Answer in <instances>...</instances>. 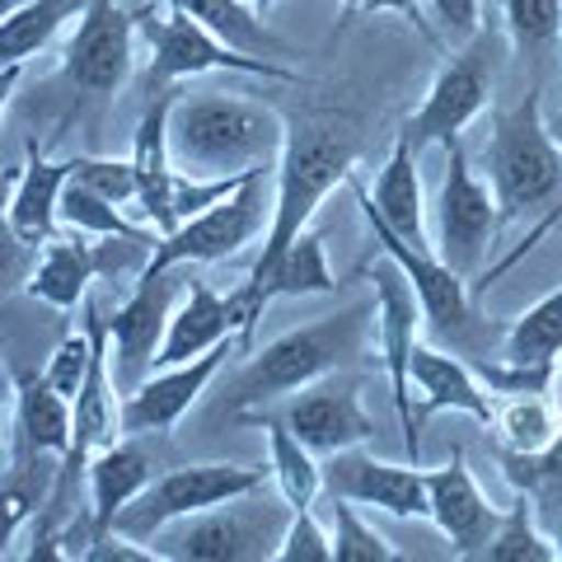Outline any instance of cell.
I'll return each instance as SVG.
<instances>
[{
    "label": "cell",
    "instance_id": "6da1fadb",
    "mask_svg": "<svg viewBox=\"0 0 562 562\" xmlns=\"http://www.w3.org/2000/svg\"><path fill=\"white\" fill-rule=\"evenodd\" d=\"M371 347H375V305H347L305 328L281 333V338L258 347L249 361L225 375L221 394L211 398V422H235L239 413L286 398L314 380L342 371L347 361H357Z\"/></svg>",
    "mask_w": 562,
    "mask_h": 562
},
{
    "label": "cell",
    "instance_id": "7a4b0ae2",
    "mask_svg": "<svg viewBox=\"0 0 562 562\" xmlns=\"http://www.w3.org/2000/svg\"><path fill=\"white\" fill-rule=\"evenodd\" d=\"M291 127L277 109L244 94H173L169 155L188 179H231V173L277 169Z\"/></svg>",
    "mask_w": 562,
    "mask_h": 562
},
{
    "label": "cell",
    "instance_id": "3957f363",
    "mask_svg": "<svg viewBox=\"0 0 562 562\" xmlns=\"http://www.w3.org/2000/svg\"><path fill=\"white\" fill-rule=\"evenodd\" d=\"M351 169H357V150H351V140L328 132V127H295L286 136V150H281L277 160V188H272V216H268V231H262V254L254 262V272L244 286H235L244 314H249V324L262 319V286H268L272 268L281 262V254L291 249L295 239L310 231L314 211L319 202L328 198L333 188H342L351 179Z\"/></svg>",
    "mask_w": 562,
    "mask_h": 562
},
{
    "label": "cell",
    "instance_id": "277c9868",
    "mask_svg": "<svg viewBox=\"0 0 562 562\" xmlns=\"http://www.w3.org/2000/svg\"><path fill=\"white\" fill-rule=\"evenodd\" d=\"M483 165L502 221L530 216L535 206L553 202L562 192V146L539 113V94H525L512 109L492 113V140Z\"/></svg>",
    "mask_w": 562,
    "mask_h": 562
},
{
    "label": "cell",
    "instance_id": "5b68a950",
    "mask_svg": "<svg viewBox=\"0 0 562 562\" xmlns=\"http://www.w3.org/2000/svg\"><path fill=\"white\" fill-rule=\"evenodd\" d=\"M258 492L262 487L211 506V512L169 520L150 543L160 549L165 562H268L281 549L291 506L258 497Z\"/></svg>",
    "mask_w": 562,
    "mask_h": 562
},
{
    "label": "cell",
    "instance_id": "8992f818",
    "mask_svg": "<svg viewBox=\"0 0 562 562\" xmlns=\"http://www.w3.org/2000/svg\"><path fill=\"white\" fill-rule=\"evenodd\" d=\"M136 14V38L146 43L150 66H146V85L155 94H165L169 85L192 80V76H211V70H235V76H258V80H277V85H295L301 76L286 66H277L272 57H254L231 43H221L211 29H202L192 14L183 10H132Z\"/></svg>",
    "mask_w": 562,
    "mask_h": 562
},
{
    "label": "cell",
    "instance_id": "52a82bcc",
    "mask_svg": "<svg viewBox=\"0 0 562 562\" xmlns=\"http://www.w3.org/2000/svg\"><path fill=\"white\" fill-rule=\"evenodd\" d=\"M268 473L272 469H262V464H183V469L155 473V479L122 506L113 530L150 543L169 520H183V516L211 512V506H221V502H235L244 492L262 487Z\"/></svg>",
    "mask_w": 562,
    "mask_h": 562
},
{
    "label": "cell",
    "instance_id": "ba28073f",
    "mask_svg": "<svg viewBox=\"0 0 562 562\" xmlns=\"http://www.w3.org/2000/svg\"><path fill=\"white\" fill-rule=\"evenodd\" d=\"M272 216V192H268V169L249 173L231 198H221L216 206L198 211L192 221H183L173 235L155 244V254L146 262V272H165V268H188V262H221L235 258L244 244H254L268 231Z\"/></svg>",
    "mask_w": 562,
    "mask_h": 562
},
{
    "label": "cell",
    "instance_id": "9c48e42d",
    "mask_svg": "<svg viewBox=\"0 0 562 562\" xmlns=\"http://www.w3.org/2000/svg\"><path fill=\"white\" fill-rule=\"evenodd\" d=\"M502 211L492 198V183L479 179V169L469 165L460 140H446V183L436 198V258L454 268L464 281L483 268V258L497 239Z\"/></svg>",
    "mask_w": 562,
    "mask_h": 562
},
{
    "label": "cell",
    "instance_id": "30bf717a",
    "mask_svg": "<svg viewBox=\"0 0 562 562\" xmlns=\"http://www.w3.org/2000/svg\"><path fill=\"white\" fill-rule=\"evenodd\" d=\"M375 333H380V357L390 371V390H394V413L403 427V454L417 464L422 460V417L413 413V347H417V324H422V305L413 281L403 277L398 262L384 254L375 262Z\"/></svg>",
    "mask_w": 562,
    "mask_h": 562
},
{
    "label": "cell",
    "instance_id": "8fae6325",
    "mask_svg": "<svg viewBox=\"0 0 562 562\" xmlns=\"http://www.w3.org/2000/svg\"><path fill=\"white\" fill-rule=\"evenodd\" d=\"M173 272L179 268L140 272L132 295L113 310V319H109V366H113L117 394H132L136 384L155 371V357H160L169 314H173V305L183 301V286H188V277L179 281Z\"/></svg>",
    "mask_w": 562,
    "mask_h": 562
},
{
    "label": "cell",
    "instance_id": "7c38bea8",
    "mask_svg": "<svg viewBox=\"0 0 562 562\" xmlns=\"http://www.w3.org/2000/svg\"><path fill=\"white\" fill-rule=\"evenodd\" d=\"M136 61V14L117 0H85L80 24L61 52V80L70 90L103 99L117 94Z\"/></svg>",
    "mask_w": 562,
    "mask_h": 562
},
{
    "label": "cell",
    "instance_id": "4fadbf2b",
    "mask_svg": "<svg viewBox=\"0 0 562 562\" xmlns=\"http://www.w3.org/2000/svg\"><path fill=\"white\" fill-rule=\"evenodd\" d=\"M324 492L371 512L398 516V520H431V497H427V469L422 464H390L375 460L366 446H347L324 454Z\"/></svg>",
    "mask_w": 562,
    "mask_h": 562
},
{
    "label": "cell",
    "instance_id": "5bb4252c",
    "mask_svg": "<svg viewBox=\"0 0 562 562\" xmlns=\"http://www.w3.org/2000/svg\"><path fill=\"white\" fill-rule=\"evenodd\" d=\"M277 417L281 427H291V436L301 446H310L314 454H333V450H347V446H366L375 436V422L361 403V380L351 375H324L305 384V390L286 394V408L268 413Z\"/></svg>",
    "mask_w": 562,
    "mask_h": 562
},
{
    "label": "cell",
    "instance_id": "9a60e30c",
    "mask_svg": "<svg viewBox=\"0 0 562 562\" xmlns=\"http://www.w3.org/2000/svg\"><path fill=\"white\" fill-rule=\"evenodd\" d=\"M487 103H492V70L483 52H460L454 61L436 70L422 109L403 122L398 136L413 146V155H422L427 146H446V140H460L469 122L487 113Z\"/></svg>",
    "mask_w": 562,
    "mask_h": 562
},
{
    "label": "cell",
    "instance_id": "2e32d148",
    "mask_svg": "<svg viewBox=\"0 0 562 562\" xmlns=\"http://www.w3.org/2000/svg\"><path fill=\"white\" fill-rule=\"evenodd\" d=\"M361 206V216H366V225H371V235H375V244L384 254H390L398 268H403V277L413 281V291H417V305H422V319L431 324V333H441V338H464V333L473 328V310H469V281L454 272V268H446L441 258H436V249H417V244H408V239H398L390 225H384L380 216L366 202H357Z\"/></svg>",
    "mask_w": 562,
    "mask_h": 562
},
{
    "label": "cell",
    "instance_id": "e0dca14e",
    "mask_svg": "<svg viewBox=\"0 0 562 562\" xmlns=\"http://www.w3.org/2000/svg\"><path fill=\"white\" fill-rule=\"evenodd\" d=\"M231 347L235 342H221V347H211L192 361L160 366V371H150L132 394H122V436H146V431H173L179 427L192 403H198L211 390V380L221 375V366L231 361Z\"/></svg>",
    "mask_w": 562,
    "mask_h": 562
},
{
    "label": "cell",
    "instance_id": "ac0fdd59",
    "mask_svg": "<svg viewBox=\"0 0 562 562\" xmlns=\"http://www.w3.org/2000/svg\"><path fill=\"white\" fill-rule=\"evenodd\" d=\"M249 333H254V324H249V314H244L235 291L221 295L211 281L188 277L183 301L173 305V314H169V328H165L160 357H155V371H160V366L192 361V357H202V351L221 347V342L249 338Z\"/></svg>",
    "mask_w": 562,
    "mask_h": 562
},
{
    "label": "cell",
    "instance_id": "d6986e66",
    "mask_svg": "<svg viewBox=\"0 0 562 562\" xmlns=\"http://www.w3.org/2000/svg\"><path fill=\"white\" fill-rule=\"evenodd\" d=\"M427 497H431V525L450 539L454 558H479V549L502 525V512L487 502V492L473 479L464 450H450L446 464L427 469Z\"/></svg>",
    "mask_w": 562,
    "mask_h": 562
},
{
    "label": "cell",
    "instance_id": "ffe728a7",
    "mask_svg": "<svg viewBox=\"0 0 562 562\" xmlns=\"http://www.w3.org/2000/svg\"><path fill=\"white\" fill-rule=\"evenodd\" d=\"M169 103L173 90H165L136 122V140H132V165H136V202L132 216L140 225H150L155 235H173L179 216H173V188H179V169L169 155Z\"/></svg>",
    "mask_w": 562,
    "mask_h": 562
},
{
    "label": "cell",
    "instance_id": "44dd1931",
    "mask_svg": "<svg viewBox=\"0 0 562 562\" xmlns=\"http://www.w3.org/2000/svg\"><path fill=\"white\" fill-rule=\"evenodd\" d=\"M347 188L357 192V202L371 206L398 239L417 244V249H431V235H427V198H422L417 155H413V146H408L403 136L394 140L390 160H384V169L375 173V188H366V183L357 179V169H351Z\"/></svg>",
    "mask_w": 562,
    "mask_h": 562
},
{
    "label": "cell",
    "instance_id": "7402d4cb",
    "mask_svg": "<svg viewBox=\"0 0 562 562\" xmlns=\"http://www.w3.org/2000/svg\"><path fill=\"white\" fill-rule=\"evenodd\" d=\"M413 394L422 403V413L450 408V413H469L483 427H492V417H497V394L479 380V371L422 338L413 347Z\"/></svg>",
    "mask_w": 562,
    "mask_h": 562
},
{
    "label": "cell",
    "instance_id": "603a6c76",
    "mask_svg": "<svg viewBox=\"0 0 562 562\" xmlns=\"http://www.w3.org/2000/svg\"><path fill=\"white\" fill-rule=\"evenodd\" d=\"M66 183H70V160H52L47 150L29 146V160L14 173V188H10V221L29 249H43L47 239L61 235L57 206Z\"/></svg>",
    "mask_w": 562,
    "mask_h": 562
},
{
    "label": "cell",
    "instance_id": "cb8c5ba5",
    "mask_svg": "<svg viewBox=\"0 0 562 562\" xmlns=\"http://www.w3.org/2000/svg\"><path fill=\"white\" fill-rule=\"evenodd\" d=\"M85 479H90V530L94 539L113 530V520L122 516V506H127L140 487H146L155 479V460L146 446L136 441H117L103 446L90 469H85Z\"/></svg>",
    "mask_w": 562,
    "mask_h": 562
},
{
    "label": "cell",
    "instance_id": "d4e9b609",
    "mask_svg": "<svg viewBox=\"0 0 562 562\" xmlns=\"http://www.w3.org/2000/svg\"><path fill=\"white\" fill-rule=\"evenodd\" d=\"M14 422H20V446L33 454H57L66 460L70 431H76V408L70 398L52 390V380L38 371H14Z\"/></svg>",
    "mask_w": 562,
    "mask_h": 562
},
{
    "label": "cell",
    "instance_id": "484cf974",
    "mask_svg": "<svg viewBox=\"0 0 562 562\" xmlns=\"http://www.w3.org/2000/svg\"><path fill=\"white\" fill-rule=\"evenodd\" d=\"M235 422H239V427H262V431H268L272 479H277L281 502H286L291 512H310V506L319 502V492H324V460H319V454L295 441L291 427H281V422L268 417V413L249 408V413H239Z\"/></svg>",
    "mask_w": 562,
    "mask_h": 562
},
{
    "label": "cell",
    "instance_id": "4316f807",
    "mask_svg": "<svg viewBox=\"0 0 562 562\" xmlns=\"http://www.w3.org/2000/svg\"><path fill=\"white\" fill-rule=\"evenodd\" d=\"M85 0H24L0 20V66H24L57 38L61 24L80 20Z\"/></svg>",
    "mask_w": 562,
    "mask_h": 562
},
{
    "label": "cell",
    "instance_id": "83f0119b",
    "mask_svg": "<svg viewBox=\"0 0 562 562\" xmlns=\"http://www.w3.org/2000/svg\"><path fill=\"white\" fill-rule=\"evenodd\" d=\"M165 5L192 14L202 29H211L221 43H231L254 57H286V43L272 38V29L258 20L249 0H165Z\"/></svg>",
    "mask_w": 562,
    "mask_h": 562
},
{
    "label": "cell",
    "instance_id": "f1b7e54d",
    "mask_svg": "<svg viewBox=\"0 0 562 562\" xmlns=\"http://www.w3.org/2000/svg\"><path fill=\"white\" fill-rule=\"evenodd\" d=\"M61 231L70 235H90V239H140V244H160V235L150 231V225H140L136 216H127L117 202L99 198V192H90L85 183L70 179L66 192H61Z\"/></svg>",
    "mask_w": 562,
    "mask_h": 562
},
{
    "label": "cell",
    "instance_id": "f546056e",
    "mask_svg": "<svg viewBox=\"0 0 562 562\" xmlns=\"http://www.w3.org/2000/svg\"><path fill=\"white\" fill-rule=\"evenodd\" d=\"M479 558L483 562H562L553 535L539 525V512L525 492H516L512 512H502V525L479 549Z\"/></svg>",
    "mask_w": 562,
    "mask_h": 562
},
{
    "label": "cell",
    "instance_id": "4dcf8cb0",
    "mask_svg": "<svg viewBox=\"0 0 562 562\" xmlns=\"http://www.w3.org/2000/svg\"><path fill=\"white\" fill-rule=\"evenodd\" d=\"M328 291H338V277H333L328 249H324L319 235L305 231L286 254H281L277 268H272L268 286H262V301L272 305V301H281V295H328Z\"/></svg>",
    "mask_w": 562,
    "mask_h": 562
},
{
    "label": "cell",
    "instance_id": "1f68e13d",
    "mask_svg": "<svg viewBox=\"0 0 562 562\" xmlns=\"http://www.w3.org/2000/svg\"><path fill=\"white\" fill-rule=\"evenodd\" d=\"M492 427H497V441L506 450H539L562 431V417H558V408L549 403L543 390H525V394L497 398Z\"/></svg>",
    "mask_w": 562,
    "mask_h": 562
},
{
    "label": "cell",
    "instance_id": "d6a6232c",
    "mask_svg": "<svg viewBox=\"0 0 562 562\" xmlns=\"http://www.w3.org/2000/svg\"><path fill=\"white\" fill-rule=\"evenodd\" d=\"M502 473L516 492L535 502V512L562 506V431L539 450H506L502 446Z\"/></svg>",
    "mask_w": 562,
    "mask_h": 562
},
{
    "label": "cell",
    "instance_id": "836d02e7",
    "mask_svg": "<svg viewBox=\"0 0 562 562\" xmlns=\"http://www.w3.org/2000/svg\"><path fill=\"white\" fill-rule=\"evenodd\" d=\"M43 454H33L24 450L20 454V464H14L10 473H0V553L14 543V535H20V525L38 512V502H43V487L47 479L33 464H38Z\"/></svg>",
    "mask_w": 562,
    "mask_h": 562
},
{
    "label": "cell",
    "instance_id": "e575fe53",
    "mask_svg": "<svg viewBox=\"0 0 562 562\" xmlns=\"http://www.w3.org/2000/svg\"><path fill=\"white\" fill-rule=\"evenodd\" d=\"M394 558L398 549L357 512V502L333 497V562H394Z\"/></svg>",
    "mask_w": 562,
    "mask_h": 562
},
{
    "label": "cell",
    "instance_id": "d590c367",
    "mask_svg": "<svg viewBox=\"0 0 562 562\" xmlns=\"http://www.w3.org/2000/svg\"><path fill=\"white\" fill-rule=\"evenodd\" d=\"M70 179L85 183L99 198H109L117 206L136 202V165L127 160H109V155H70Z\"/></svg>",
    "mask_w": 562,
    "mask_h": 562
},
{
    "label": "cell",
    "instance_id": "8d00e7d4",
    "mask_svg": "<svg viewBox=\"0 0 562 562\" xmlns=\"http://www.w3.org/2000/svg\"><path fill=\"white\" fill-rule=\"evenodd\" d=\"M506 29L520 52H539L562 38V0H506Z\"/></svg>",
    "mask_w": 562,
    "mask_h": 562
},
{
    "label": "cell",
    "instance_id": "74e56055",
    "mask_svg": "<svg viewBox=\"0 0 562 562\" xmlns=\"http://www.w3.org/2000/svg\"><path fill=\"white\" fill-rule=\"evenodd\" d=\"M90 361H94V338H90V328H76V333H66V338L57 342V351H52L43 375L52 380V390L76 403L85 375H90Z\"/></svg>",
    "mask_w": 562,
    "mask_h": 562
},
{
    "label": "cell",
    "instance_id": "f35d334b",
    "mask_svg": "<svg viewBox=\"0 0 562 562\" xmlns=\"http://www.w3.org/2000/svg\"><path fill=\"white\" fill-rule=\"evenodd\" d=\"M277 558L281 562H333V530H324L314 520V512H291Z\"/></svg>",
    "mask_w": 562,
    "mask_h": 562
},
{
    "label": "cell",
    "instance_id": "ab89813d",
    "mask_svg": "<svg viewBox=\"0 0 562 562\" xmlns=\"http://www.w3.org/2000/svg\"><path fill=\"white\" fill-rule=\"evenodd\" d=\"M10 188H14V173H0V272H10L29 249L10 221Z\"/></svg>",
    "mask_w": 562,
    "mask_h": 562
},
{
    "label": "cell",
    "instance_id": "60d3db41",
    "mask_svg": "<svg viewBox=\"0 0 562 562\" xmlns=\"http://www.w3.org/2000/svg\"><path fill=\"white\" fill-rule=\"evenodd\" d=\"M431 10L454 38H473L479 33V0H431Z\"/></svg>",
    "mask_w": 562,
    "mask_h": 562
},
{
    "label": "cell",
    "instance_id": "b9f144b4",
    "mask_svg": "<svg viewBox=\"0 0 562 562\" xmlns=\"http://www.w3.org/2000/svg\"><path fill=\"white\" fill-rule=\"evenodd\" d=\"M342 10L347 14H361V10H394V14H403V20H408L422 38L431 43V24L422 20V0H342Z\"/></svg>",
    "mask_w": 562,
    "mask_h": 562
},
{
    "label": "cell",
    "instance_id": "7bdbcfd3",
    "mask_svg": "<svg viewBox=\"0 0 562 562\" xmlns=\"http://www.w3.org/2000/svg\"><path fill=\"white\" fill-rule=\"evenodd\" d=\"M20 76H24V66H0V113H5V103L14 94V85H20Z\"/></svg>",
    "mask_w": 562,
    "mask_h": 562
},
{
    "label": "cell",
    "instance_id": "ee69618b",
    "mask_svg": "<svg viewBox=\"0 0 562 562\" xmlns=\"http://www.w3.org/2000/svg\"><path fill=\"white\" fill-rule=\"evenodd\" d=\"M553 543H558V558H562V506H558V530H553Z\"/></svg>",
    "mask_w": 562,
    "mask_h": 562
},
{
    "label": "cell",
    "instance_id": "f6af8a7d",
    "mask_svg": "<svg viewBox=\"0 0 562 562\" xmlns=\"http://www.w3.org/2000/svg\"><path fill=\"white\" fill-rule=\"evenodd\" d=\"M249 5H254V10H258V14H268V10H272V5H277V0H249Z\"/></svg>",
    "mask_w": 562,
    "mask_h": 562
},
{
    "label": "cell",
    "instance_id": "bcb514c9",
    "mask_svg": "<svg viewBox=\"0 0 562 562\" xmlns=\"http://www.w3.org/2000/svg\"><path fill=\"white\" fill-rule=\"evenodd\" d=\"M14 5H24V0H0V20H5V14H10Z\"/></svg>",
    "mask_w": 562,
    "mask_h": 562
},
{
    "label": "cell",
    "instance_id": "7dc6e473",
    "mask_svg": "<svg viewBox=\"0 0 562 562\" xmlns=\"http://www.w3.org/2000/svg\"><path fill=\"white\" fill-rule=\"evenodd\" d=\"M553 136H558V146H562V122H558V132H553Z\"/></svg>",
    "mask_w": 562,
    "mask_h": 562
},
{
    "label": "cell",
    "instance_id": "c3c4849f",
    "mask_svg": "<svg viewBox=\"0 0 562 562\" xmlns=\"http://www.w3.org/2000/svg\"><path fill=\"white\" fill-rule=\"evenodd\" d=\"M427 5H431V0H427Z\"/></svg>",
    "mask_w": 562,
    "mask_h": 562
}]
</instances>
